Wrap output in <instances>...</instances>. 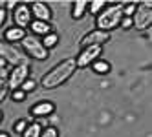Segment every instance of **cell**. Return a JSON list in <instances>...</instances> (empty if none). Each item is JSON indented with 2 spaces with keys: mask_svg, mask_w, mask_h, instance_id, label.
I'll return each mask as SVG.
<instances>
[{
  "mask_svg": "<svg viewBox=\"0 0 152 137\" xmlns=\"http://www.w3.org/2000/svg\"><path fill=\"white\" fill-rule=\"evenodd\" d=\"M86 11H88V2L86 0H75L73 6H72V18L73 20H81Z\"/></svg>",
  "mask_w": 152,
  "mask_h": 137,
  "instance_id": "obj_14",
  "label": "cell"
},
{
  "mask_svg": "<svg viewBox=\"0 0 152 137\" xmlns=\"http://www.w3.org/2000/svg\"><path fill=\"white\" fill-rule=\"evenodd\" d=\"M123 18V4H112V6H106L103 11L97 15L95 18V29H101V31H110L114 28L119 26Z\"/></svg>",
  "mask_w": 152,
  "mask_h": 137,
  "instance_id": "obj_2",
  "label": "cell"
},
{
  "mask_svg": "<svg viewBox=\"0 0 152 137\" xmlns=\"http://www.w3.org/2000/svg\"><path fill=\"white\" fill-rule=\"evenodd\" d=\"M2 68H7V62L4 59H0V70H2Z\"/></svg>",
  "mask_w": 152,
  "mask_h": 137,
  "instance_id": "obj_28",
  "label": "cell"
},
{
  "mask_svg": "<svg viewBox=\"0 0 152 137\" xmlns=\"http://www.w3.org/2000/svg\"><path fill=\"white\" fill-rule=\"evenodd\" d=\"M59 40H61V37L55 33V31H51V33H48L46 37H42L40 42H42V46H44V48L50 51V49H53V48L59 44Z\"/></svg>",
  "mask_w": 152,
  "mask_h": 137,
  "instance_id": "obj_16",
  "label": "cell"
},
{
  "mask_svg": "<svg viewBox=\"0 0 152 137\" xmlns=\"http://www.w3.org/2000/svg\"><path fill=\"white\" fill-rule=\"evenodd\" d=\"M13 20H15V26L20 29H26L31 24V11H29V6L28 4H17V7L13 9Z\"/></svg>",
  "mask_w": 152,
  "mask_h": 137,
  "instance_id": "obj_9",
  "label": "cell"
},
{
  "mask_svg": "<svg viewBox=\"0 0 152 137\" xmlns=\"http://www.w3.org/2000/svg\"><path fill=\"white\" fill-rule=\"evenodd\" d=\"M2 119H4V115H2V112H0V123H2Z\"/></svg>",
  "mask_w": 152,
  "mask_h": 137,
  "instance_id": "obj_30",
  "label": "cell"
},
{
  "mask_svg": "<svg viewBox=\"0 0 152 137\" xmlns=\"http://www.w3.org/2000/svg\"><path fill=\"white\" fill-rule=\"evenodd\" d=\"M40 137H59V130L55 126H48V128H42Z\"/></svg>",
  "mask_w": 152,
  "mask_h": 137,
  "instance_id": "obj_23",
  "label": "cell"
},
{
  "mask_svg": "<svg viewBox=\"0 0 152 137\" xmlns=\"http://www.w3.org/2000/svg\"><path fill=\"white\" fill-rule=\"evenodd\" d=\"M119 26H121L123 29H130L134 24H132V17H123L121 18V22H119Z\"/></svg>",
  "mask_w": 152,
  "mask_h": 137,
  "instance_id": "obj_25",
  "label": "cell"
},
{
  "mask_svg": "<svg viewBox=\"0 0 152 137\" xmlns=\"http://www.w3.org/2000/svg\"><path fill=\"white\" fill-rule=\"evenodd\" d=\"M0 137H9V133L7 132H0Z\"/></svg>",
  "mask_w": 152,
  "mask_h": 137,
  "instance_id": "obj_29",
  "label": "cell"
},
{
  "mask_svg": "<svg viewBox=\"0 0 152 137\" xmlns=\"http://www.w3.org/2000/svg\"><path fill=\"white\" fill-rule=\"evenodd\" d=\"M6 18H7V11L4 7H0V28L4 26V22H6Z\"/></svg>",
  "mask_w": 152,
  "mask_h": 137,
  "instance_id": "obj_26",
  "label": "cell"
},
{
  "mask_svg": "<svg viewBox=\"0 0 152 137\" xmlns=\"http://www.w3.org/2000/svg\"><path fill=\"white\" fill-rule=\"evenodd\" d=\"M35 88H37V80H33V79H29V77H28V79L22 82V86H20L18 90H22L26 95H28V93H29V91H33Z\"/></svg>",
  "mask_w": 152,
  "mask_h": 137,
  "instance_id": "obj_20",
  "label": "cell"
},
{
  "mask_svg": "<svg viewBox=\"0 0 152 137\" xmlns=\"http://www.w3.org/2000/svg\"><path fill=\"white\" fill-rule=\"evenodd\" d=\"M17 4L18 2H15V0H9V2H6V7L4 9H6V11H13V9L17 7Z\"/></svg>",
  "mask_w": 152,
  "mask_h": 137,
  "instance_id": "obj_27",
  "label": "cell"
},
{
  "mask_svg": "<svg viewBox=\"0 0 152 137\" xmlns=\"http://www.w3.org/2000/svg\"><path fill=\"white\" fill-rule=\"evenodd\" d=\"M101 53H103V46H86V48H81L79 55L75 57V66H77V70L92 66L97 59H101Z\"/></svg>",
  "mask_w": 152,
  "mask_h": 137,
  "instance_id": "obj_5",
  "label": "cell"
},
{
  "mask_svg": "<svg viewBox=\"0 0 152 137\" xmlns=\"http://www.w3.org/2000/svg\"><path fill=\"white\" fill-rule=\"evenodd\" d=\"M29 77V64L28 62H24V64H18V66H13V70L9 71V90H18L20 86H22V82Z\"/></svg>",
  "mask_w": 152,
  "mask_h": 137,
  "instance_id": "obj_7",
  "label": "cell"
},
{
  "mask_svg": "<svg viewBox=\"0 0 152 137\" xmlns=\"http://www.w3.org/2000/svg\"><path fill=\"white\" fill-rule=\"evenodd\" d=\"M136 7H137V4H136V2L123 4V17H132V15L136 13Z\"/></svg>",
  "mask_w": 152,
  "mask_h": 137,
  "instance_id": "obj_22",
  "label": "cell"
},
{
  "mask_svg": "<svg viewBox=\"0 0 152 137\" xmlns=\"http://www.w3.org/2000/svg\"><path fill=\"white\" fill-rule=\"evenodd\" d=\"M110 40V33L108 31H101V29H94L88 31L81 40H79V46L86 48V46H103L104 42Z\"/></svg>",
  "mask_w": 152,
  "mask_h": 137,
  "instance_id": "obj_8",
  "label": "cell"
},
{
  "mask_svg": "<svg viewBox=\"0 0 152 137\" xmlns=\"http://www.w3.org/2000/svg\"><path fill=\"white\" fill-rule=\"evenodd\" d=\"M40 132H42V126L39 124V123H29L28 124V128L24 130V133H22V137H40Z\"/></svg>",
  "mask_w": 152,
  "mask_h": 137,
  "instance_id": "obj_18",
  "label": "cell"
},
{
  "mask_svg": "<svg viewBox=\"0 0 152 137\" xmlns=\"http://www.w3.org/2000/svg\"><path fill=\"white\" fill-rule=\"evenodd\" d=\"M31 31H33L35 37H46L48 33H51L53 28H51V22H40V20H31V24L28 26Z\"/></svg>",
  "mask_w": 152,
  "mask_h": 137,
  "instance_id": "obj_13",
  "label": "cell"
},
{
  "mask_svg": "<svg viewBox=\"0 0 152 137\" xmlns=\"http://www.w3.org/2000/svg\"><path fill=\"white\" fill-rule=\"evenodd\" d=\"M106 6H108L106 0H94V2H88V11H90L92 15H95V17H97V15H99Z\"/></svg>",
  "mask_w": 152,
  "mask_h": 137,
  "instance_id": "obj_19",
  "label": "cell"
},
{
  "mask_svg": "<svg viewBox=\"0 0 152 137\" xmlns=\"http://www.w3.org/2000/svg\"><path fill=\"white\" fill-rule=\"evenodd\" d=\"M55 102L51 101H40L37 104H33L29 110V113L33 115V117H46V115H51L53 112H55Z\"/></svg>",
  "mask_w": 152,
  "mask_h": 137,
  "instance_id": "obj_11",
  "label": "cell"
},
{
  "mask_svg": "<svg viewBox=\"0 0 152 137\" xmlns=\"http://www.w3.org/2000/svg\"><path fill=\"white\" fill-rule=\"evenodd\" d=\"M29 11L33 20H40V22H50L51 20V9L46 2H33L29 6Z\"/></svg>",
  "mask_w": 152,
  "mask_h": 137,
  "instance_id": "obj_10",
  "label": "cell"
},
{
  "mask_svg": "<svg viewBox=\"0 0 152 137\" xmlns=\"http://www.w3.org/2000/svg\"><path fill=\"white\" fill-rule=\"evenodd\" d=\"M0 59H4L6 62H9L13 66H18V64L26 62V55L22 53V49H18L13 44H7L4 40H0Z\"/></svg>",
  "mask_w": 152,
  "mask_h": 137,
  "instance_id": "obj_6",
  "label": "cell"
},
{
  "mask_svg": "<svg viewBox=\"0 0 152 137\" xmlns=\"http://www.w3.org/2000/svg\"><path fill=\"white\" fill-rule=\"evenodd\" d=\"M26 37V29H20L17 26H11L7 28L4 31V42H7V44H13V42H20Z\"/></svg>",
  "mask_w": 152,
  "mask_h": 137,
  "instance_id": "obj_12",
  "label": "cell"
},
{
  "mask_svg": "<svg viewBox=\"0 0 152 137\" xmlns=\"http://www.w3.org/2000/svg\"><path fill=\"white\" fill-rule=\"evenodd\" d=\"M77 71V66H75V59H64L59 64H55L50 71H46V75L42 77L40 84L44 90H55L59 86H62L64 82H68V79Z\"/></svg>",
  "mask_w": 152,
  "mask_h": 137,
  "instance_id": "obj_1",
  "label": "cell"
},
{
  "mask_svg": "<svg viewBox=\"0 0 152 137\" xmlns=\"http://www.w3.org/2000/svg\"><path fill=\"white\" fill-rule=\"evenodd\" d=\"M92 70L97 73V75H106V73L110 71V62L103 60V59H97L94 64H92Z\"/></svg>",
  "mask_w": 152,
  "mask_h": 137,
  "instance_id": "obj_17",
  "label": "cell"
},
{
  "mask_svg": "<svg viewBox=\"0 0 152 137\" xmlns=\"http://www.w3.org/2000/svg\"><path fill=\"white\" fill-rule=\"evenodd\" d=\"M11 99H13L15 102H20V101L26 99V93H24L22 90H13V91H11Z\"/></svg>",
  "mask_w": 152,
  "mask_h": 137,
  "instance_id": "obj_24",
  "label": "cell"
},
{
  "mask_svg": "<svg viewBox=\"0 0 152 137\" xmlns=\"http://www.w3.org/2000/svg\"><path fill=\"white\" fill-rule=\"evenodd\" d=\"M28 124H29V119H18L17 123H15V126H13V130H15V133H18V135H22L24 133V130L28 128Z\"/></svg>",
  "mask_w": 152,
  "mask_h": 137,
  "instance_id": "obj_21",
  "label": "cell"
},
{
  "mask_svg": "<svg viewBox=\"0 0 152 137\" xmlns=\"http://www.w3.org/2000/svg\"><path fill=\"white\" fill-rule=\"evenodd\" d=\"M9 68H2L0 70V102L6 101L7 97V91H9Z\"/></svg>",
  "mask_w": 152,
  "mask_h": 137,
  "instance_id": "obj_15",
  "label": "cell"
},
{
  "mask_svg": "<svg viewBox=\"0 0 152 137\" xmlns=\"http://www.w3.org/2000/svg\"><path fill=\"white\" fill-rule=\"evenodd\" d=\"M20 46H22V53H26L28 57L35 59V60H48L50 57V51L42 46V42L35 35H26L20 40Z\"/></svg>",
  "mask_w": 152,
  "mask_h": 137,
  "instance_id": "obj_3",
  "label": "cell"
},
{
  "mask_svg": "<svg viewBox=\"0 0 152 137\" xmlns=\"http://www.w3.org/2000/svg\"><path fill=\"white\" fill-rule=\"evenodd\" d=\"M132 24L139 31L150 28V24H152V2L150 0H147L143 4H137L136 13L132 15Z\"/></svg>",
  "mask_w": 152,
  "mask_h": 137,
  "instance_id": "obj_4",
  "label": "cell"
}]
</instances>
